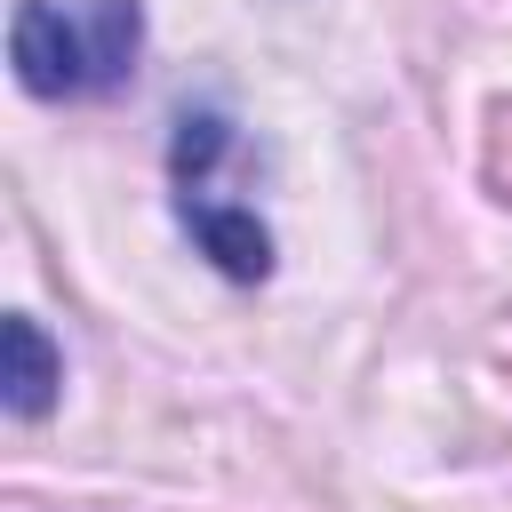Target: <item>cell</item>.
Instances as JSON below:
<instances>
[{
  "label": "cell",
  "instance_id": "3",
  "mask_svg": "<svg viewBox=\"0 0 512 512\" xmlns=\"http://www.w3.org/2000/svg\"><path fill=\"white\" fill-rule=\"evenodd\" d=\"M56 384H64V352L40 336L32 312H8L0 320V400H8V416H24V424L48 416Z\"/></svg>",
  "mask_w": 512,
  "mask_h": 512
},
{
  "label": "cell",
  "instance_id": "1",
  "mask_svg": "<svg viewBox=\"0 0 512 512\" xmlns=\"http://www.w3.org/2000/svg\"><path fill=\"white\" fill-rule=\"evenodd\" d=\"M136 56H144L136 0H16L8 16V64L40 104L112 96L120 80H136Z\"/></svg>",
  "mask_w": 512,
  "mask_h": 512
},
{
  "label": "cell",
  "instance_id": "2",
  "mask_svg": "<svg viewBox=\"0 0 512 512\" xmlns=\"http://www.w3.org/2000/svg\"><path fill=\"white\" fill-rule=\"evenodd\" d=\"M232 160H240V128L216 104H184L176 136H168V184H176V224L192 232V248L224 272V280H264L272 272V232L256 216V200L232 192Z\"/></svg>",
  "mask_w": 512,
  "mask_h": 512
}]
</instances>
